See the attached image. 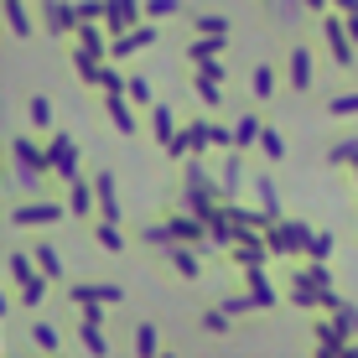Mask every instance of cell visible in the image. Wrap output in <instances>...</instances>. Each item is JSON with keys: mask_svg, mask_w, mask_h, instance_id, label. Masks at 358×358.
Returning <instances> with one entry per match:
<instances>
[{"mask_svg": "<svg viewBox=\"0 0 358 358\" xmlns=\"http://www.w3.org/2000/svg\"><path fill=\"white\" fill-rule=\"evenodd\" d=\"M68 213V197H21V203H6V229H52Z\"/></svg>", "mask_w": 358, "mask_h": 358, "instance_id": "cell-1", "label": "cell"}, {"mask_svg": "<svg viewBox=\"0 0 358 358\" xmlns=\"http://www.w3.org/2000/svg\"><path fill=\"white\" fill-rule=\"evenodd\" d=\"M47 182H57L52 166H31V162H16V156H10V162H6V203L47 197Z\"/></svg>", "mask_w": 358, "mask_h": 358, "instance_id": "cell-2", "label": "cell"}, {"mask_svg": "<svg viewBox=\"0 0 358 358\" xmlns=\"http://www.w3.org/2000/svg\"><path fill=\"white\" fill-rule=\"evenodd\" d=\"M286 89L291 94H312L317 89V52L306 36H291L286 42Z\"/></svg>", "mask_w": 358, "mask_h": 358, "instance_id": "cell-3", "label": "cell"}, {"mask_svg": "<svg viewBox=\"0 0 358 358\" xmlns=\"http://www.w3.org/2000/svg\"><path fill=\"white\" fill-rule=\"evenodd\" d=\"M265 244H270V255L301 260V255H306V244H312V224H301V218H286V213H280L275 224L265 229Z\"/></svg>", "mask_w": 358, "mask_h": 358, "instance_id": "cell-4", "label": "cell"}, {"mask_svg": "<svg viewBox=\"0 0 358 358\" xmlns=\"http://www.w3.org/2000/svg\"><path fill=\"white\" fill-rule=\"evenodd\" d=\"M322 47H327V57H332V68H353V52H358V42L348 36V16L343 10H322Z\"/></svg>", "mask_w": 358, "mask_h": 358, "instance_id": "cell-5", "label": "cell"}, {"mask_svg": "<svg viewBox=\"0 0 358 358\" xmlns=\"http://www.w3.org/2000/svg\"><path fill=\"white\" fill-rule=\"evenodd\" d=\"M47 166H52V177L57 182H63V187H68V182L73 177H83V151H78V141H73V135H63V130H52V135H47Z\"/></svg>", "mask_w": 358, "mask_h": 358, "instance_id": "cell-6", "label": "cell"}, {"mask_svg": "<svg viewBox=\"0 0 358 358\" xmlns=\"http://www.w3.org/2000/svg\"><path fill=\"white\" fill-rule=\"evenodd\" d=\"M36 21H42V36H52V42H73V31H78L73 0H36Z\"/></svg>", "mask_w": 358, "mask_h": 358, "instance_id": "cell-7", "label": "cell"}, {"mask_svg": "<svg viewBox=\"0 0 358 358\" xmlns=\"http://www.w3.org/2000/svg\"><path fill=\"white\" fill-rule=\"evenodd\" d=\"M265 21L280 31V42H286V36H301L306 31L312 6H306V0H265Z\"/></svg>", "mask_w": 358, "mask_h": 358, "instance_id": "cell-8", "label": "cell"}, {"mask_svg": "<svg viewBox=\"0 0 358 358\" xmlns=\"http://www.w3.org/2000/svg\"><path fill=\"white\" fill-rule=\"evenodd\" d=\"M224 260L234 265V270H255V265H265V260H275L270 255V244H265V229H244L239 239L224 250Z\"/></svg>", "mask_w": 358, "mask_h": 358, "instance_id": "cell-9", "label": "cell"}, {"mask_svg": "<svg viewBox=\"0 0 358 358\" xmlns=\"http://www.w3.org/2000/svg\"><path fill=\"white\" fill-rule=\"evenodd\" d=\"M78 348L94 353V358L115 353V343H109V332H104V306H78Z\"/></svg>", "mask_w": 358, "mask_h": 358, "instance_id": "cell-10", "label": "cell"}, {"mask_svg": "<svg viewBox=\"0 0 358 358\" xmlns=\"http://www.w3.org/2000/svg\"><path fill=\"white\" fill-rule=\"evenodd\" d=\"M68 306L78 312V306H120L125 301V291L115 286V280H78V286H68Z\"/></svg>", "mask_w": 358, "mask_h": 358, "instance_id": "cell-11", "label": "cell"}, {"mask_svg": "<svg viewBox=\"0 0 358 358\" xmlns=\"http://www.w3.org/2000/svg\"><path fill=\"white\" fill-rule=\"evenodd\" d=\"M162 260L171 265V275H182V280H203V250L197 244H182V239H166L162 250Z\"/></svg>", "mask_w": 358, "mask_h": 358, "instance_id": "cell-12", "label": "cell"}, {"mask_svg": "<svg viewBox=\"0 0 358 358\" xmlns=\"http://www.w3.org/2000/svg\"><path fill=\"white\" fill-rule=\"evenodd\" d=\"M312 348H317V353H348V348H353L348 322H343L338 312H322V317H317V332H312Z\"/></svg>", "mask_w": 358, "mask_h": 358, "instance_id": "cell-13", "label": "cell"}, {"mask_svg": "<svg viewBox=\"0 0 358 358\" xmlns=\"http://www.w3.org/2000/svg\"><path fill=\"white\" fill-rule=\"evenodd\" d=\"M99 104H104V120H109V125H115L120 135H135V130H141V104H135V99H130L125 89L104 94Z\"/></svg>", "mask_w": 358, "mask_h": 358, "instance_id": "cell-14", "label": "cell"}, {"mask_svg": "<svg viewBox=\"0 0 358 358\" xmlns=\"http://www.w3.org/2000/svg\"><path fill=\"white\" fill-rule=\"evenodd\" d=\"M244 156L250 151H224V156H213V166H218V182H224V203H239V192H244Z\"/></svg>", "mask_w": 358, "mask_h": 358, "instance_id": "cell-15", "label": "cell"}, {"mask_svg": "<svg viewBox=\"0 0 358 358\" xmlns=\"http://www.w3.org/2000/svg\"><path fill=\"white\" fill-rule=\"evenodd\" d=\"M156 36H162V27H156V21H141V27H130V31H120V36H115V47H109V57H115V63H125V57L145 52V47H151Z\"/></svg>", "mask_w": 358, "mask_h": 358, "instance_id": "cell-16", "label": "cell"}, {"mask_svg": "<svg viewBox=\"0 0 358 358\" xmlns=\"http://www.w3.org/2000/svg\"><path fill=\"white\" fill-rule=\"evenodd\" d=\"M36 275H47V270L36 265V250L31 244H10L6 250V280L10 286H27V280H36Z\"/></svg>", "mask_w": 358, "mask_h": 358, "instance_id": "cell-17", "label": "cell"}, {"mask_svg": "<svg viewBox=\"0 0 358 358\" xmlns=\"http://www.w3.org/2000/svg\"><path fill=\"white\" fill-rule=\"evenodd\" d=\"M63 197L73 208V218H83V224H94V218H99V187H94V177H73Z\"/></svg>", "mask_w": 358, "mask_h": 358, "instance_id": "cell-18", "label": "cell"}, {"mask_svg": "<svg viewBox=\"0 0 358 358\" xmlns=\"http://www.w3.org/2000/svg\"><path fill=\"white\" fill-rule=\"evenodd\" d=\"M0 16H6V31L16 36V42H27V36H42V21L31 16L27 0H0Z\"/></svg>", "mask_w": 358, "mask_h": 358, "instance_id": "cell-19", "label": "cell"}, {"mask_svg": "<svg viewBox=\"0 0 358 358\" xmlns=\"http://www.w3.org/2000/svg\"><path fill=\"white\" fill-rule=\"evenodd\" d=\"M141 21H145V0H104V27H109V36L141 27Z\"/></svg>", "mask_w": 358, "mask_h": 358, "instance_id": "cell-20", "label": "cell"}, {"mask_svg": "<svg viewBox=\"0 0 358 358\" xmlns=\"http://www.w3.org/2000/svg\"><path fill=\"white\" fill-rule=\"evenodd\" d=\"M265 125H270V120L260 115V109H239V115H234V145H239V151H255L260 135H265Z\"/></svg>", "mask_w": 358, "mask_h": 358, "instance_id": "cell-21", "label": "cell"}, {"mask_svg": "<svg viewBox=\"0 0 358 358\" xmlns=\"http://www.w3.org/2000/svg\"><path fill=\"white\" fill-rule=\"evenodd\" d=\"M145 120H151V135H156V145H166V141H177V130H182V120H177V109L166 104V99H156L151 109H145Z\"/></svg>", "mask_w": 358, "mask_h": 358, "instance_id": "cell-22", "label": "cell"}, {"mask_svg": "<svg viewBox=\"0 0 358 358\" xmlns=\"http://www.w3.org/2000/svg\"><path fill=\"white\" fill-rule=\"evenodd\" d=\"M162 348H166L162 322H151V317H145V322H135V332H130V353H135V358H156Z\"/></svg>", "mask_w": 358, "mask_h": 358, "instance_id": "cell-23", "label": "cell"}, {"mask_svg": "<svg viewBox=\"0 0 358 358\" xmlns=\"http://www.w3.org/2000/svg\"><path fill=\"white\" fill-rule=\"evenodd\" d=\"M89 234H94V244H99L104 255H125V250H130L125 229H120L115 218H94V224H89Z\"/></svg>", "mask_w": 358, "mask_h": 358, "instance_id": "cell-24", "label": "cell"}, {"mask_svg": "<svg viewBox=\"0 0 358 358\" xmlns=\"http://www.w3.org/2000/svg\"><path fill=\"white\" fill-rule=\"evenodd\" d=\"M327 166H338V171H353L358 166V135H338V141H327V156H322Z\"/></svg>", "mask_w": 358, "mask_h": 358, "instance_id": "cell-25", "label": "cell"}, {"mask_svg": "<svg viewBox=\"0 0 358 358\" xmlns=\"http://www.w3.org/2000/svg\"><path fill=\"white\" fill-rule=\"evenodd\" d=\"M187 83H192V99L208 109V115H218V109H224V83H218V78H203V73L192 68V78H187Z\"/></svg>", "mask_w": 358, "mask_h": 358, "instance_id": "cell-26", "label": "cell"}, {"mask_svg": "<svg viewBox=\"0 0 358 358\" xmlns=\"http://www.w3.org/2000/svg\"><path fill=\"white\" fill-rule=\"evenodd\" d=\"M244 291H250V296H255V301H260V306H265V312H270V306H275V301H280V291H275V280H270V275H265V265H255V270H244Z\"/></svg>", "mask_w": 358, "mask_h": 358, "instance_id": "cell-27", "label": "cell"}, {"mask_svg": "<svg viewBox=\"0 0 358 358\" xmlns=\"http://www.w3.org/2000/svg\"><path fill=\"white\" fill-rule=\"evenodd\" d=\"M224 47H229V36L197 31L192 42H187V68H192V63H208V57H224Z\"/></svg>", "mask_w": 358, "mask_h": 358, "instance_id": "cell-28", "label": "cell"}, {"mask_svg": "<svg viewBox=\"0 0 358 358\" xmlns=\"http://www.w3.org/2000/svg\"><path fill=\"white\" fill-rule=\"evenodd\" d=\"M6 156H16V162H31V166H47V135H42V141H31V135H10Z\"/></svg>", "mask_w": 358, "mask_h": 358, "instance_id": "cell-29", "label": "cell"}, {"mask_svg": "<svg viewBox=\"0 0 358 358\" xmlns=\"http://www.w3.org/2000/svg\"><path fill=\"white\" fill-rule=\"evenodd\" d=\"M250 187H255V203H260L270 218H280V213H286V203H280V187H275V177H270V171H260V177H255Z\"/></svg>", "mask_w": 358, "mask_h": 358, "instance_id": "cell-30", "label": "cell"}, {"mask_svg": "<svg viewBox=\"0 0 358 358\" xmlns=\"http://www.w3.org/2000/svg\"><path fill=\"white\" fill-rule=\"evenodd\" d=\"M218 306H224V312L234 317V322H250V317H260V312H265V306L255 301L250 291H229V296H218Z\"/></svg>", "mask_w": 358, "mask_h": 358, "instance_id": "cell-31", "label": "cell"}, {"mask_svg": "<svg viewBox=\"0 0 358 358\" xmlns=\"http://www.w3.org/2000/svg\"><path fill=\"white\" fill-rule=\"evenodd\" d=\"M280 73H286V68H275V63H260V68L250 73V94L260 99V104H265V99H275V89H280Z\"/></svg>", "mask_w": 358, "mask_h": 358, "instance_id": "cell-32", "label": "cell"}, {"mask_svg": "<svg viewBox=\"0 0 358 358\" xmlns=\"http://www.w3.org/2000/svg\"><path fill=\"white\" fill-rule=\"evenodd\" d=\"M89 83H94L99 94H115V89H125V83H130V73H120L115 57H104V63L94 68V78H89Z\"/></svg>", "mask_w": 358, "mask_h": 358, "instance_id": "cell-33", "label": "cell"}, {"mask_svg": "<svg viewBox=\"0 0 358 358\" xmlns=\"http://www.w3.org/2000/svg\"><path fill=\"white\" fill-rule=\"evenodd\" d=\"M255 156H260L265 166H280V162H286V135H280L275 125H265V135H260V145H255Z\"/></svg>", "mask_w": 358, "mask_h": 358, "instance_id": "cell-34", "label": "cell"}, {"mask_svg": "<svg viewBox=\"0 0 358 358\" xmlns=\"http://www.w3.org/2000/svg\"><path fill=\"white\" fill-rule=\"evenodd\" d=\"M197 327H203L208 338H229V332L239 327V322H234V317L224 312V306H203V317H197Z\"/></svg>", "mask_w": 358, "mask_h": 358, "instance_id": "cell-35", "label": "cell"}, {"mask_svg": "<svg viewBox=\"0 0 358 358\" xmlns=\"http://www.w3.org/2000/svg\"><path fill=\"white\" fill-rule=\"evenodd\" d=\"M47 291H52V275H36V280H27V286H16V306L36 312V306L47 301Z\"/></svg>", "mask_w": 358, "mask_h": 358, "instance_id": "cell-36", "label": "cell"}, {"mask_svg": "<svg viewBox=\"0 0 358 358\" xmlns=\"http://www.w3.org/2000/svg\"><path fill=\"white\" fill-rule=\"evenodd\" d=\"M31 250H36V265H42L52 280H63V275H68V270H63V255H57V244H52V239H31Z\"/></svg>", "mask_w": 358, "mask_h": 358, "instance_id": "cell-37", "label": "cell"}, {"mask_svg": "<svg viewBox=\"0 0 358 358\" xmlns=\"http://www.w3.org/2000/svg\"><path fill=\"white\" fill-rule=\"evenodd\" d=\"M353 115H358V89L327 94V120H353Z\"/></svg>", "mask_w": 358, "mask_h": 358, "instance_id": "cell-38", "label": "cell"}, {"mask_svg": "<svg viewBox=\"0 0 358 358\" xmlns=\"http://www.w3.org/2000/svg\"><path fill=\"white\" fill-rule=\"evenodd\" d=\"M27 115H31V125H36V135H52V99H47V94H31Z\"/></svg>", "mask_w": 358, "mask_h": 358, "instance_id": "cell-39", "label": "cell"}, {"mask_svg": "<svg viewBox=\"0 0 358 358\" xmlns=\"http://www.w3.org/2000/svg\"><path fill=\"white\" fill-rule=\"evenodd\" d=\"M192 31H213V36H229V16H224V10H192Z\"/></svg>", "mask_w": 358, "mask_h": 358, "instance_id": "cell-40", "label": "cell"}, {"mask_svg": "<svg viewBox=\"0 0 358 358\" xmlns=\"http://www.w3.org/2000/svg\"><path fill=\"white\" fill-rule=\"evenodd\" d=\"M125 94H130V99H135V104H141V109H151V104H156V89H151V73H130Z\"/></svg>", "mask_w": 358, "mask_h": 358, "instance_id": "cell-41", "label": "cell"}, {"mask_svg": "<svg viewBox=\"0 0 358 358\" xmlns=\"http://www.w3.org/2000/svg\"><path fill=\"white\" fill-rule=\"evenodd\" d=\"M31 343H36V353H63V338H57L52 322H36L31 327Z\"/></svg>", "mask_w": 358, "mask_h": 358, "instance_id": "cell-42", "label": "cell"}, {"mask_svg": "<svg viewBox=\"0 0 358 358\" xmlns=\"http://www.w3.org/2000/svg\"><path fill=\"white\" fill-rule=\"evenodd\" d=\"M332 244H338V239H332L327 229H312V244H306V260H332Z\"/></svg>", "mask_w": 358, "mask_h": 358, "instance_id": "cell-43", "label": "cell"}, {"mask_svg": "<svg viewBox=\"0 0 358 358\" xmlns=\"http://www.w3.org/2000/svg\"><path fill=\"white\" fill-rule=\"evenodd\" d=\"M177 10H182V0H145V21H166Z\"/></svg>", "mask_w": 358, "mask_h": 358, "instance_id": "cell-44", "label": "cell"}, {"mask_svg": "<svg viewBox=\"0 0 358 358\" xmlns=\"http://www.w3.org/2000/svg\"><path fill=\"white\" fill-rule=\"evenodd\" d=\"M73 10H78V27L83 21H104V0H73Z\"/></svg>", "mask_w": 358, "mask_h": 358, "instance_id": "cell-45", "label": "cell"}, {"mask_svg": "<svg viewBox=\"0 0 358 358\" xmlns=\"http://www.w3.org/2000/svg\"><path fill=\"white\" fill-rule=\"evenodd\" d=\"M197 73H203V78H218V83H224L229 78V73H224V63H218V57H208V63H192Z\"/></svg>", "mask_w": 358, "mask_h": 358, "instance_id": "cell-46", "label": "cell"}, {"mask_svg": "<svg viewBox=\"0 0 358 358\" xmlns=\"http://www.w3.org/2000/svg\"><path fill=\"white\" fill-rule=\"evenodd\" d=\"M332 312H338V317H343V322H348V332H353V338H358V306H348V301H338V306H332Z\"/></svg>", "mask_w": 358, "mask_h": 358, "instance_id": "cell-47", "label": "cell"}, {"mask_svg": "<svg viewBox=\"0 0 358 358\" xmlns=\"http://www.w3.org/2000/svg\"><path fill=\"white\" fill-rule=\"evenodd\" d=\"M332 10H343V16H353V10H358V0H332Z\"/></svg>", "mask_w": 358, "mask_h": 358, "instance_id": "cell-48", "label": "cell"}, {"mask_svg": "<svg viewBox=\"0 0 358 358\" xmlns=\"http://www.w3.org/2000/svg\"><path fill=\"white\" fill-rule=\"evenodd\" d=\"M348 36H353V42H358V10H353V16H348Z\"/></svg>", "mask_w": 358, "mask_h": 358, "instance_id": "cell-49", "label": "cell"}, {"mask_svg": "<svg viewBox=\"0 0 358 358\" xmlns=\"http://www.w3.org/2000/svg\"><path fill=\"white\" fill-rule=\"evenodd\" d=\"M353 187H358V166H353Z\"/></svg>", "mask_w": 358, "mask_h": 358, "instance_id": "cell-50", "label": "cell"}, {"mask_svg": "<svg viewBox=\"0 0 358 358\" xmlns=\"http://www.w3.org/2000/svg\"><path fill=\"white\" fill-rule=\"evenodd\" d=\"M353 73H358V52H353Z\"/></svg>", "mask_w": 358, "mask_h": 358, "instance_id": "cell-51", "label": "cell"}]
</instances>
